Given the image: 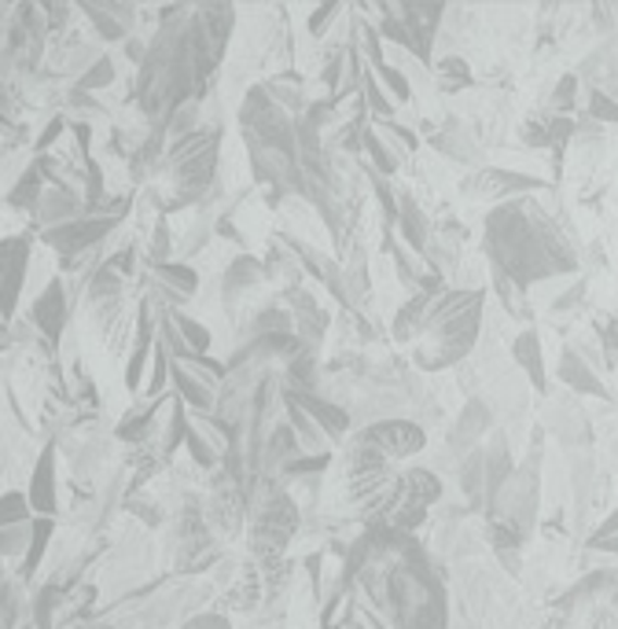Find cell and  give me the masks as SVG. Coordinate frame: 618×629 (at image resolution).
<instances>
[{
    "label": "cell",
    "mask_w": 618,
    "mask_h": 629,
    "mask_svg": "<svg viewBox=\"0 0 618 629\" xmlns=\"http://www.w3.org/2000/svg\"><path fill=\"white\" fill-rule=\"evenodd\" d=\"M148 60L137 71V108L144 125L166 130L173 111L207 92L218 63L225 60L239 8L232 4H170L159 8Z\"/></svg>",
    "instance_id": "obj_1"
},
{
    "label": "cell",
    "mask_w": 618,
    "mask_h": 629,
    "mask_svg": "<svg viewBox=\"0 0 618 629\" xmlns=\"http://www.w3.org/2000/svg\"><path fill=\"white\" fill-rule=\"evenodd\" d=\"M486 255L519 287H537L564 273H578V255L559 221L537 199H511L486 214Z\"/></svg>",
    "instance_id": "obj_2"
},
{
    "label": "cell",
    "mask_w": 618,
    "mask_h": 629,
    "mask_svg": "<svg viewBox=\"0 0 618 629\" xmlns=\"http://www.w3.org/2000/svg\"><path fill=\"white\" fill-rule=\"evenodd\" d=\"M221 181V130L202 125L166 144L162 159L154 162L144 192L159 207V214L173 218L177 210H196Z\"/></svg>",
    "instance_id": "obj_3"
},
{
    "label": "cell",
    "mask_w": 618,
    "mask_h": 629,
    "mask_svg": "<svg viewBox=\"0 0 618 629\" xmlns=\"http://www.w3.org/2000/svg\"><path fill=\"white\" fill-rule=\"evenodd\" d=\"M482 313H486V292L479 287H442L431 298L428 321L412 350V365L420 372L460 369L468 354L475 350L482 335Z\"/></svg>",
    "instance_id": "obj_4"
},
{
    "label": "cell",
    "mask_w": 618,
    "mask_h": 629,
    "mask_svg": "<svg viewBox=\"0 0 618 629\" xmlns=\"http://www.w3.org/2000/svg\"><path fill=\"white\" fill-rule=\"evenodd\" d=\"M298 530H302V505L292 490H280L276 497L262 501L247 516V553L255 564H280L292 553Z\"/></svg>",
    "instance_id": "obj_5"
},
{
    "label": "cell",
    "mask_w": 618,
    "mask_h": 629,
    "mask_svg": "<svg viewBox=\"0 0 618 629\" xmlns=\"http://www.w3.org/2000/svg\"><path fill=\"white\" fill-rule=\"evenodd\" d=\"M357 442H364L369 449L383 453L386 460H409L417 453L428 449V431L417 420H398V416H386V420H375L369 428L354 431Z\"/></svg>",
    "instance_id": "obj_6"
},
{
    "label": "cell",
    "mask_w": 618,
    "mask_h": 629,
    "mask_svg": "<svg viewBox=\"0 0 618 629\" xmlns=\"http://www.w3.org/2000/svg\"><path fill=\"white\" fill-rule=\"evenodd\" d=\"M464 196L475 199V202H511V199H523V196H534V192L545 188L541 177H530L523 170H505V166H482L464 181Z\"/></svg>",
    "instance_id": "obj_7"
},
{
    "label": "cell",
    "mask_w": 618,
    "mask_h": 629,
    "mask_svg": "<svg viewBox=\"0 0 618 629\" xmlns=\"http://www.w3.org/2000/svg\"><path fill=\"white\" fill-rule=\"evenodd\" d=\"M71 298H74L71 284H66L63 276H55L52 284L26 306V317H30V324L41 332L45 343L60 346L66 332H71Z\"/></svg>",
    "instance_id": "obj_8"
},
{
    "label": "cell",
    "mask_w": 618,
    "mask_h": 629,
    "mask_svg": "<svg viewBox=\"0 0 618 629\" xmlns=\"http://www.w3.org/2000/svg\"><path fill=\"white\" fill-rule=\"evenodd\" d=\"M148 292L144 303H151L154 309H181L191 303L199 292V273L188 266V261H166V266H154L148 273Z\"/></svg>",
    "instance_id": "obj_9"
},
{
    "label": "cell",
    "mask_w": 618,
    "mask_h": 629,
    "mask_svg": "<svg viewBox=\"0 0 618 629\" xmlns=\"http://www.w3.org/2000/svg\"><path fill=\"white\" fill-rule=\"evenodd\" d=\"M26 497L34 505V516L55 519L60 511V445L55 442H45L37 453L34 471L26 476Z\"/></svg>",
    "instance_id": "obj_10"
},
{
    "label": "cell",
    "mask_w": 618,
    "mask_h": 629,
    "mask_svg": "<svg viewBox=\"0 0 618 629\" xmlns=\"http://www.w3.org/2000/svg\"><path fill=\"white\" fill-rule=\"evenodd\" d=\"M0 255H4V306H8V324H12L18 313V298L26 295V284H30L34 236H8Z\"/></svg>",
    "instance_id": "obj_11"
},
{
    "label": "cell",
    "mask_w": 618,
    "mask_h": 629,
    "mask_svg": "<svg viewBox=\"0 0 618 629\" xmlns=\"http://www.w3.org/2000/svg\"><path fill=\"white\" fill-rule=\"evenodd\" d=\"M486 434H494V409L486 405V398H468L457 423H453L446 434V453L464 460L471 449H479V442L486 439Z\"/></svg>",
    "instance_id": "obj_12"
},
{
    "label": "cell",
    "mask_w": 618,
    "mask_h": 629,
    "mask_svg": "<svg viewBox=\"0 0 618 629\" xmlns=\"http://www.w3.org/2000/svg\"><path fill=\"white\" fill-rule=\"evenodd\" d=\"M428 148L446 162H457V166H482V148L471 137V130L460 119H446L438 130L431 133Z\"/></svg>",
    "instance_id": "obj_13"
},
{
    "label": "cell",
    "mask_w": 618,
    "mask_h": 629,
    "mask_svg": "<svg viewBox=\"0 0 618 629\" xmlns=\"http://www.w3.org/2000/svg\"><path fill=\"white\" fill-rule=\"evenodd\" d=\"M265 604V578H262V567L255 564V559H244V567H239L236 582H232L225 593H221V612H232V615H255L258 607Z\"/></svg>",
    "instance_id": "obj_14"
},
{
    "label": "cell",
    "mask_w": 618,
    "mask_h": 629,
    "mask_svg": "<svg viewBox=\"0 0 618 629\" xmlns=\"http://www.w3.org/2000/svg\"><path fill=\"white\" fill-rule=\"evenodd\" d=\"M292 398L313 416V423L327 434V442L332 445H343L346 439H350L354 416L346 412L343 405H335L332 398H324V394H292Z\"/></svg>",
    "instance_id": "obj_15"
},
{
    "label": "cell",
    "mask_w": 618,
    "mask_h": 629,
    "mask_svg": "<svg viewBox=\"0 0 618 629\" xmlns=\"http://www.w3.org/2000/svg\"><path fill=\"white\" fill-rule=\"evenodd\" d=\"M511 361H516V369L527 375V383L534 386L537 394L548 391L545 346H541V335L534 332V328H523V332L511 338Z\"/></svg>",
    "instance_id": "obj_16"
},
{
    "label": "cell",
    "mask_w": 618,
    "mask_h": 629,
    "mask_svg": "<svg viewBox=\"0 0 618 629\" xmlns=\"http://www.w3.org/2000/svg\"><path fill=\"white\" fill-rule=\"evenodd\" d=\"M486 545L494 548V556L508 567V575H519V559H523L527 534L505 516H490L486 522Z\"/></svg>",
    "instance_id": "obj_17"
},
{
    "label": "cell",
    "mask_w": 618,
    "mask_h": 629,
    "mask_svg": "<svg viewBox=\"0 0 618 629\" xmlns=\"http://www.w3.org/2000/svg\"><path fill=\"white\" fill-rule=\"evenodd\" d=\"M284 416H287V423L295 428V439H298V449L306 453V457H332V449L335 445L327 442V434L317 428L313 423V416H309L302 405H298L292 394L284 391Z\"/></svg>",
    "instance_id": "obj_18"
},
{
    "label": "cell",
    "mask_w": 618,
    "mask_h": 629,
    "mask_svg": "<svg viewBox=\"0 0 618 629\" xmlns=\"http://www.w3.org/2000/svg\"><path fill=\"white\" fill-rule=\"evenodd\" d=\"M77 218H85V199L71 196V192H60V188H48L34 210V225L41 232L60 229L66 221H77Z\"/></svg>",
    "instance_id": "obj_19"
},
{
    "label": "cell",
    "mask_w": 618,
    "mask_h": 629,
    "mask_svg": "<svg viewBox=\"0 0 618 629\" xmlns=\"http://www.w3.org/2000/svg\"><path fill=\"white\" fill-rule=\"evenodd\" d=\"M431 236H434V229H431L428 214L417 207V199H412L409 192H401V196H398V239L412 250V255L423 258Z\"/></svg>",
    "instance_id": "obj_20"
},
{
    "label": "cell",
    "mask_w": 618,
    "mask_h": 629,
    "mask_svg": "<svg viewBox=\"0 0 618 629\" xmlns=\"http://www.w3.org/2000/svg\"><path fill=\"white\" fill-rule=\"evenodd\" d=\"M559 383H567L574 394H593V398H604V402L611 398V394H607V386L601 383V375L589 369V365L571 350V346L559 354Z\"/></svg>",
    "instance_id": "obj_21"
},
{
    "label": "cell",
    "mask_w": 618,
    "mask_h": 629,
    "mask_svg": "<svg viewBox=\"0 0 618 629\" xmlns=\"http://www.w3.org/2000/svg\"><path fill=\"white\" fill-rule=\"evenodd\" d=\"M490 280H494V292H497V303H500V313L511 317V321H523L530 324L534 321V303H530V292L519 287L516 280H508L500 269L490 266Z\"/></svg>",
    "instance_id": "obj_22"
},
{
    "label": "cell",
    "mask_w": 618,
    "mask_h": 629,
    "mask_svg": "<svg viewBox=\"0 0 618 629\" xmlns=\"http://www.w3.org/2000/svg\"><path fill=\"white\" fill-rule=\"evenodd\" d=\"M52 541H55V519L37 516V519H34V541H30V553H26V559L12 570V575H15V578H23V582L30 585V578H34V575H41L45 556H48V548H52Z\"/></svg>",
    "instance_id": "obj_23"
},
{
    "label": "cell",
    "mask_w": 618,
    "mask_h": 629,
    "mask_svg": "<svg viewBox=\"0 0 618 629\" xmlns=\"http://www.w3.org/2000/svg\"><path fill=\"white\" fill-rule=\"evenodd\" d=\"M431 82L438 92L457 96L464 89H471V63L464 60V55H438V60H434V71H431Z\"/></svg>",
    "instance_id": "obj_24"
},
{
    "label": "cell",
    "mask_w": 618,
    "mask_h": 629,
    "mask_svg": "<svg viewBox=\"0 0 618 629\" xmlns=\"http://www.w3.org/2000/svg\"><path fill=\"white\" fill-rule=\"evenodd\" d=\"M48 181H45V173L37 170V162H30L23 173H18V181H15V188L8 192L4 196V202H8V210H37V202H41V196H45V188Z\"/></svg>",
    "instance_id": "obj_25"
},
{
    "label": "cell",
    "mask_w": 618,
    "mask_h": 629,
    "mask_svg": "<svg viewBox=\"0 0 618 629\" xmlns=\"http://www.w3.org/2000/svg\"><path fill=\"white\" fill-rule=\"evenodd\" d=\"M30 541H34V522H18V527L0 530V556L8 559V575H12V570L26 559Z\"/></svg>",
    "instance_id": "obj_26"
},
{
    "label": "cell",
    "mask_w": 618,
    "mask_h": 629,
    "mask_svg": "<svg viewBox=\"0 0 618 629\" xmlns=\"http://www.w3.org/2000/svg\"><path fill=\"white\" fill-rule=\"evenodd\" d=\"M375 133H380L383 144H386V148H391L394 155H398L401 162L412 159V155L420 151V133L412 130V125H401L398 119H394V122H380V125H375Z\"/></svg>",
    "instance_id": "obj_27"
},
{
    "label": "cell",
    "mask_w": 618,
    "mask_h": 629,
    "mask_svg": "<svg viewBox=\"0 0 618 629\" xmlns=\"http://www.w3.org/2000/svg\"><path fill=\"white\" fill-rule=\"evenodd\" d=\"M361 96H364V103H369V114L375 122H394V119H398V103L383 92V85H380V77L372 74V66L364 71Z\"/></svg>",
    "instance_id": "obj_28"
},
{
    "label": "cell",
    "mask_w": 618,
    "mask_h": 629,
    "mask_svg": "<svg viewBox=\"0 0 618 629\" xmlns=\"http://www.w3.org/2000/svg\"><path fill=\"white\" fill-rule=\"evenodd\" d=\"M364 155H369V166L383 177H394L401 170V159L383 144V137L375 130H364Z\"/></svg>",
    "instance_id": "obj_29"
},
{
    "label": "cell",
    "mask_w": 618,
    "mask_h": 629,
    "mask_svg": "<svg viewBox=\"0 0 618 629\" xmlns=\"http://www.w3.org/2000/svg\"><path fill=\"white\" fill-rule=\"evenodd\" d=\"M375 77H380V85L386 89V96H391L394 103H412V92H417V85L405 77V71H398L394 63H383L372 71Z\"/></svg>",
    "instance_id": "obj_30"
},
{
    "label": "cell",
    "mask_w": 618,
    "mask_h": 629,
    "mask_svg": "<svg viewBox=\"0 0 618 629\" xmlns=\"http://www.w3.org/2000/svg\"><path fill=\"white\" fill-rule=\"evenodd\" d=\"M114 77H119V63H114V55H103V60L96 63L92 71L82 77V82H77V89H82V92H92V96H100V92L114 89Z\"/></svg>",
    "instance_id": "obj_31"
},
{
    "label": "cell",
    "mask_w": 618,
    "mask_h": 629,
    "mask_svg": "<svg viewBox=\"0 0 618 629\" xmlns=\"http://www.w3.org/2000/svg\"><path fill=\"white\" fill-rule=\"evenodd\" d=\"M173 321H177L181 335H185V343L191 346V354H207V350H210L214 335H210L207 324L196 321V317H188V313H181V309H173Z\"/></svg>",
    "instance_id": "obj_32"
},
{
    "label": "cell",
    "mask_w": 618,
    "mask_h": 629,
    "mask_svg": "<svg viewBox=\"0 0 618 629\" xmlns=\"http://www.w3.org/2000/svg\"><path fill=\"white\" fill-rule=\"evenodd\" d=\"M154 357V346H133L129 354V365H125V386L129 391H140L144 394V383H148V361Z\"/></svg>",
    "instance_id": "obj_33"
},
{
    "label": "cell",
    "mask_w": 618,
    "mask_h": 629,
    "mask_svg": "<svg viewBox=\"0 0 618 629\" xmlns=\"http://www.w3.org/2000/svg\"><path fill=\"white\" fill-rule=\"evenodd\" d=\"M34 505H30V497L26 493H18V490H8L4 493V516H0V522L4 527H18V522H34Z\"/></svg>",
    "instance_id": "obj_34"
},
{
    "label": "cell",
    "mask_w": 618,
    "mask_h": 629,
    "mask_svg": "<svg viewBox=\"0 0 618 629\" xmlns=\"http://www.w3.org/2000/svg\"><path fill=\"white\" fill-rule=\"evenodd\" d=\"M585 114L593 122H618V100H611L604 89H589V96H585Z\"/></svg>",
    "instance_id": "obj_35"
},
{
    "label": "cell",
    "mask_w": 618,
    "mask_h": 629,
    "mask_svg": "<svg viewBox=\"0 0 618 629\" xmlns=\"http://www.w3.org/2000/svg\"><path fill=\"white\" fill-rule=\"evenodd\" d=\"M574 100H578V77L574 74H564L556 82V89H553V114H571L574 111Z\"/></svg>",
    "instance_id": "obj_36"
},
{
    "label": "cell",
    "mask_w": 618,
    "mask_h": 629,
    "mask_svg": "<svg viewBox=\"0 0 618 629\" xmlns=\"http://www.w3.org/2000/svg\"><path fill=\"white\" fill-rule=\"evenodd\" d=\"M181 629H232V626H228V618H225V615H218V612H207V615L191 618V622H185Z\"/></svg>",
    "instance_id": "obj_37"
},
{
    "label": "cell",
    "mask_w": 618,
    "mask_h": 629,
    "mask_svg": "<svg viewBox=\"0 0 618 629\" xmlns=\"http://www.w3.org/2000/svg\"><path fill=\"white\" fill-rule=\"evenodd\" d=\"M589 553H607V556H618V534H611V538H601V541H589Z\"/></svg>",
    "instance_id": "obj_38"
},
{
    "label": "cell",
    "mask_w": 618,
    "mask_h": 629,
    "mask_svg": "<svg viewBox=\"0 0 618 629\" xmlns=\"http://www.w3.org/2000/svg\"><path fill=\"white\" fill-rule=\"evenodd\" d=\"M611 534H618V508L601 522V527H596V534L589 538V541H601V538H611Z\"/></svg>",
    "instance_id": "obj_39"
}]
</instances>
